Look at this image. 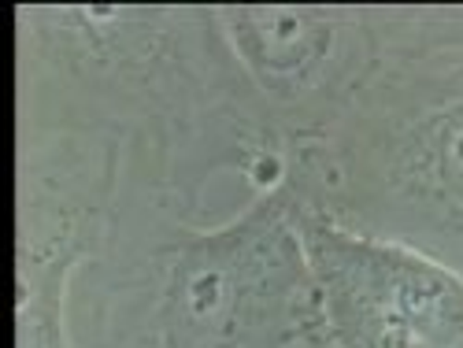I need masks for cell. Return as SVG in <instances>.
Listing matches in <instances>:
<instances>
[{
    "instance_id": "1",
    "label": "cell",
    "mask_w": 463,
    "mask_h": 348,
    "mask_svg": "<svg viewBox=\"0 0 463 348\" xmlns=\"http://www.w3.org/2000/svg\"><path fill=\"white\" fill-rule=\"evenodd\" d=\"M323 270L356 348H463V289L441 270L364 245L334 249Z\"/></svg>"
}]
</instances>
